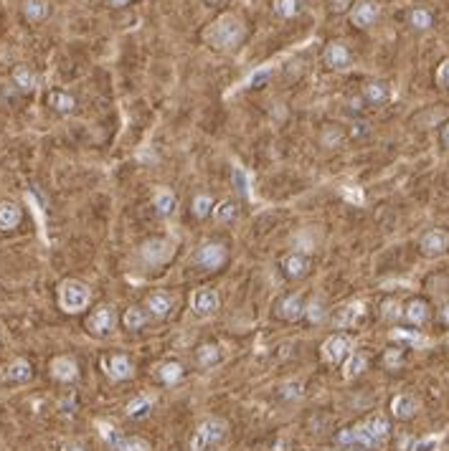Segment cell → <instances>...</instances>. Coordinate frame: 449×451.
<instances>
[{
	"instance_id": "1",
	"label": "cell",
	"mask_w": 449,
	"mask_h": 451,
	"mask_svg": "<svg viewBox=\"0 0 449 451\" xmlns=\"http://www.w3.org/2000/svg\"><path fill=\"white\" fill-rule=\"evenodd\" d=\"M391 436V423L386 416L373 413L365 421H360L358 426L346 428L338 433V444L343 446H363V449H378L389 441Z\"/></svg>"
},
{
	"instance_id": "2",
	"label": "cell",
	"mask_w": 449,
	"mask_h": 451,
	"mask_svg": "<svg viewBox=\"0 0 449 451\" xmlns=\"http://www.w3.org/2000/svg\"><path fill=\"white\" fill-rule=\"evenodd\" d=\"M244 36H246V25L234 13H224L213 21L206 30H203V41L213 48V51H234L241 46Z\"/></svg>"
},
{
	"instance_id": "3",
	"label": "cell",
	"mask_w": 449,
	"mask_h": 451,
	"mask_svg": "<svg viewBox=\"0 0 449 451\" xmlns=\"http://www.w3.org/2000/svg\"><path fill=\"white\" fill-rule=\"evenodd\" d=\"M226 431H229V423L224 418H206L198 428L193 431L188 441V451H216L226 439Z\"/></svg>"
},
{
	"instance_id": "4",
	"label": "cell",
	"mask_w": 449,
	"mask_h": 451,
	"mask_svg": "<svg viewBox=\"0 0 449 451\" xmlns=\"http://www.w3.org/2000/svg\"><path fill=\"white\" fill-rule=\"evenodd\" d=\"M91 287L79 279H64L59 284V307L67 314H79L89 307Z\"/></svg>"
},
{
	"instance_id": "5",
	"label": "cell",
	"mask_w": 449,
	"mask_h": 451,
	"mask_svg": "<svg viewBox=\"0 0 449 451\" xmlns=\"http://www.w3.org/2000/svg\"><path fill=\"white\" fill-rule=\"evenodd\" d=\"M176 253V244L165 236H152V239L142 241L140 244V259L145 261L147 266H163L173 259Z\"/></svg>"
},
{
	"instance_id": "6",
	"label": "cell",
	"mask_w": 449,
	"mask_h": 451,
	"mask_svg": "<svg viewBox=\"0 0 449 451\" xmlns=\"http://www.w3.org/2000/svg\"><path fill=\"white\" fill-rule=\"evenodd\" d=\"M219 307H221V297H219L216 289L198 287L193 295H191V312H193L198 319L213 317V314L219 312Z\"/></svg>"
},
{
	"instance_id": "7",
	"label": "cell",
	"mask_w": 449,
	"mask_h": 451,
	"mask_svg": "<svg viewBox=\"0 0 449 451\" xmlns=\"http://www.w3.org/2000/svg\"><path fill=\"white\" fill-rule=\"evenodd\" d=\"M226 259H229V251H226V246L219 244V241H206V244H200L193 253L195 264L203 266V269H208V271L221 269V266L226 264Z\"/></svg>"
},
{
	"instance_id": "8",
	"label": "cell",
	"mask_w": 449,
	"mask_h": 451,
	"mask_svg": "<svg viewBox=\"0 0 449 451\" xmlns=\"http://www.w3.org/2000/svg\"><path fill=\"white\" fill-rule=\"evenodd\" d=\"M351 353H353V340L348 335H343V332H335V335H330L322 343V360L330 362V365L343 362Z\"/></svg>"
},
{
	"instance_id": "9",
	"label": "cell",
	"mask_w": 449,
	"mask_h": 451,
	"mask_svg": "<svg viewBox=\"0 0 449 451\" xmlns=\"http://www.w3.org/2000/svg\"><path fill=\"white\" fill-rule=\"evenodd\" d=\"M117 325V312L112 304H99L94 312L86 317V330L91 332V335H110L112 330H115Z\"/></svg>"
},
{
	"instance_id": "10",
	"label": "cell",
	"mask_w": 449,
	"mask_h": 451,
	"mask_svg": "<svg viewBox=\"0 0 449 451\" xmlns=\"http://www.w3.org/2000/svg\"><path fill=\"white\" fill-rule=\"evenodd\" d=\"M381 16L378 0H353L351 6V23L356 28H370Z\"/></svg>"
},
{
	"instance_id": "11",
	"label": "cell",
	"mask_w": 449,
	"mask_h": 451,
	"mask_svg": "<svg viewBox=\"0 0 449 451\" xmlns=\"http://www.w3.org/2000/svg\"><path fill=\"white\" fill-rule=\"evenodd\" d=\"M419 249L424 256H429V259H439V256H444V253L449 251V234L444 229L426 231L419 241Z\"/></svg>"
},
{
	"instance_id": "12",
	"label": "cell",
	"mask_w": 449,
	"mask_h": 451,
	"mask_svg": "<svg viewBox=\"0 0 449 451\" xmlns=\"http://www.w3.org/2000/svg\"><path fill=\"white\" fill-rule=\"evenodd\" d=\"M309 269H312V261H309L307 253L292 251L282 259V274H285L287 279H292V282H295V279L307 277Z\"/></svg>"
},
{
	"instance_id": "13",
	"label": "cell",
	"mask_w": 449,
	"mask_h": 451,
	"mask_svg": "<svg viewBox=\"0 0 449 451\" xmlns=\"http://www.w3.org/2000/svg\"><path fill=\"white\" fill-rule=\"evenodd\" d=\"M274 314L280 319H285V322H297L300 317L305 314V302L300 295H285L277 299V304H274Z\"/></svg>"
},
{
	"instance_id": "14",
	"label": "cell",
	"mask_w": 449,
	"mask_h": 451,
	"mask_svg": "<svg viewBox=\"0 0 449 451\" xmlns=\"http://www.w3.org/2000/svg\"><path fill=\"white\" fill-rule=\"evenodd\" d=\"M322 61H325V67L335 69V72H343V69L351 67V51H348V46L343 41H333L325 46V51H322Z\"/></svg>"
},
{
	"instance_id": "15",
	"label": "cell",
	"mask_w": 449,
	"mask_h": 451,
	"mask_svg": "<svg viewBox=\"0 0 449 451\" xmlns=\"http://www.w3.org/2000/svg\"><path fill=\"white\" fill-rule=\"evenodd\" d=\"M363 317H365L363 302H351V304L340 307L338 312L333 314V325L340 327V330H346V327H356Z\"/></svg>"
},
{
	"instance_id": "16",
	"label": "cell",
	"mask_w": 449,
	"mask_h": 451,
	"mask_svg": "<svg viewBox=\"0 0 449 451\" xmlns=\"http://www.w3.org/2000/svg\"><path fill=\"white\" fill-rule=\"evenodd\" d=\"M51 375H54L56 380H61V383H72V380L79 378V365H76L74 358L59 355L51 360Z\"/></svg>"
},
{
	"instance_id": "17",
	"label": "cell",
	"mask_w": 449,
	"mask_h": 451,
	"mask_svg": "<svg viewBox=\"0 0 449 451\" xmlns=\"http://www.w3.org/2000/svg\"><path fill=\"white\" fill-rule=\"evenodd\" d=\"M145 312L155 319L168 317V314L173 312V297L165 295V292H152L145 299Z\"/></svg>"
},
{
	"instance_id": "18",
	"label": "cell",
	"mask_w": 449,
	"mask_h": 451,
	"mask_svg": "<svg viewBox=\"0 0 449 451\" xmlns=\"http://www.w3.org/2000/svg\"><path fill=\"white\" fill-rule=\"evenodd\" d=\"M391 413L401 421H409L414 416L419 413V398H414L411 393H401L391 401Z\"/></svg>"
},
{
	"instance_id": "19",
	"label": "cell",
	"mask_w": 449,
	"mask_h": 451,
	"mask_svg": "<svg viewBox=\"0 0 449 451\" xmlns=\"http://www.w3.org/2000/svg\"><path fill=\"white\" fill-rule=\"evenodd\" d=\"M104 365H107V375H110V380H117V383L135 375V365L127 355H112Z\"/></svg>"
},
{
	"instance_id": "20",
	"label": "cell",
	"mask_w": 449,
	"mask_h": 451,
	"mask_svg": "<svg viewBox=\"0 0 449 451\" xmlns=\"http://www.w3.org/2000/svg\"><path fill=\"white\" fill-rule=\"evenodd\" d=\"M211 213L219 223H237L239 218H241V205H239V200H234V198H224V200H219V203H213Z\"/></svg>"
},
{
	"instance_id": "21",
	"label": "cell",
	"mask_w": 449,
	"mask_h": 451,
	"mask_svg": "<svg viewBox=\"0 0 449 451\" xmlns=\"http://www.w3.org/2000/svg\"><path fill=\"white\" fill-rule=\"evenodd\" d=\"M404 317H407V322H411L414 327H421V325L429 322L431 309L424 299H411L407 307H404Z\"/></svg>"
},
{
	"instance_id": "22",
	"label": "cell",
	"mask_w": 449,
	"mask_h": 451,
	"mask_svg": "<svg viewBox=\"0 0 449 451\" xmlns=\"http://www.w3.org/2000/svg\"><path fill=\"white\" fill-rule=\"evenodd\" d=\"M30 375H33V367H30V362L23 360V358L13 360L11 365L3 370V380H8V383H25V380H30Z\"/></svg>"
},
{
	"instance_id": "23",
	"label": "cell",
	"mask_w": 449,
	"mask_h": 451,
	"mask_svg": "<svg viewBox=\"0 0 449 451\" xmlns=\"http://www.w3.org/2000/svg\"><path fill=\"white\" fill-rule=\"evenodd\" d=\"M152 205H155V211H158L160 216H170V213L176 211V205H178L176 193L170 190V188H158V190H155V195H152Z\"/></svg>"
},
{
	"instance_id": "24",
	"label": "cell",
	"mask_w": 449,
	"mask_h": 451,
	"mask_svg": "<svg viewBox=\"0 0 449 451\" xmlns=\"http://www.w3.org/2000/svg\"><path fill=\"white\" fill-rule=\"evenodd\" d=\"M23 16L30 23H41V21H46L51 16V3L49 0H25Z\"/></svg>"
},
{
	"instance_id": "25",
	"label": "cell",
	"mask_w": 449,
	"mask_h": 451,
	"mask_svg": "<svg viewBox=\"0 0 449 451\" xmlns=\"http://www.w3.org/2000/svg\"><path fill=\"white\" fill-rule=\"evenodd\" d=\"M49 107L54 109V112H59V115H72L74 109H76V99H74L69 91L54 89L49 94Z\"/></svg>"
},
{
	"instance_id": "26",
	"label": "cell",
	"mask_w": 449,
	"mask_h": 451,
	"mask_svg": "<svg viewBox=\"0 0 449 451\" xmlns=\"http://www.w3.org/2000/svg\"><path fill=\"white\" fill-rule=\"evenodd\" d=\"M221 360V348L216 343H203L195 348V362L200 367H211Z\"/></svg>"
},
{
	"instance_id": "27",
	"label": "cell",
	"mask_w": 449,
	"mask_h": 451,
	"mask_svg": "<svg viewBox=\"0 0 449 451\" xmlns=\"http://www.w3.org/2000/svg\"><path fill=\"white\" fill-rule=\"evenodd\" d=\"M21 223V208L11 200L0 203V231H11Z\"/></svg>"
},
{
	"instance_id": "28",
	"label": "cell",
	"mask_w": 449,
	"mask_h": 451,
	"mask_svg": "<svg viewBox=\"0 0 449 451\" xmlns=\"http://www.w3.org/2000/svg\"><path fill=\"white\" fill-rule=\"evenodd\" d=\"M391 89L386 81H368V84L363 86V99L368 104H383L386 99H389Z\"/></svg>"
},
{
	"instance_id": "29",
	"label": "cell",
	"mask_w": 449,
	"mask_h": 451,
	"mask_svg": "<svg viewBox=\"0 0 449 451\" xmlns=\"http://www.w3.org/2000/svg\"><path fill=\"white\" fill-rule=\"evenodd\" d=\"M365 367H368V358H365L363 353H351V355L343 360V375H346L348 380H353V378H358Z\"/></svg>"
},
{
	"instance_id": "30",
	"label": "cell",
	"mask_w": 449,
	"mask_h": 451,
	"mask_svg": "<svg viewBox=\"0 0 449 451\" xmlns=\"http://www.w3.org/2000/svg\"><path fill=\"white\" fill-rule=\"evenodd\" d=\"M183 375H186V370H183V365L176 360H165L158 365V378L163 380L165 385H176Z\"/></svg>"
},
{
	"instance_id": "31",
	"label": "cell",
	"mask_w": 449,
	"mask_h": 451,
	"mask_svg": "<svg viewBox=\"0 0 449 451\" xmlns=\"http://www.w3.org/2000/svg\"><path fill=\"white\" fill-rule=\"evenodd\" d=\"M147 322H150V314L145 312V307H130L127 312L122 314L125 330H142Z\"/></svg>"
},
{
	"instance_id": "32",
	"label": "cell",
	"mask_w": 449,
	"mask_h": 451,
	"mask_svg": "<svg viewBox=\"0 0 449 451\" xmlns=\"http://www.w3.org/2000/svg\"><path fill=\"white\" fill-rule=\"evenodd\" d=\"M409 25H411L414 30H429L431 25H434V16H431L429 8H411V13H409Z\"/></svg>"
},
{
	"instance_id": "33",
	"label": "cell",
	"mask_w": 449,
	"mask_h": 451,
	"mask_svg": "<svg viewBox=\"0 0 449 451\" xmlns=\"http://www.w3.org/2000/svg\"><path fill=\"white\" fill-rule=\"evenodd\" d=\"M13 81H16V86L23 91H33L38 86V76L36 72L30 67H18L16 72H13Z\"/></svg>"
},
{
	"instance_id": "34",
	"label": "cell",
	"mask_w": 449,
	"mask_h": 451,
	"mask_svg": "<svg viewBox=\"0 0 449 451\" xmlns=\"http://www.w3.org/2000/svg\"><path fill=\"white\" fill-rule=\"evenodd\" d=\"M231 183H234V188H237L239 195L251 198V178L246 175V170L239 168V165H234V170H231Z\"/></svg>"
},
{
	"instance_id": "35",
	"label": "cell",
	"mask_w": 449,
	"mask_h": 451,
	"mask_svg": "<svg viewBox=\"0 0 449 451\" xmlns=\"http://www.w3.org/2000/svg\"><path fill=\"white\" fill-rule=\"evenodd\" d=\"M152 401L150 396H137V398H132L127 404V416L130 418H142V416H147L150 413V409H152Z\"/></svg>"
},
{
	"instance_id": "36",
	"label": "cell",
	"mask_w": 449,
	"mask_h": 451,
	"mask_svg": "<svg viewBox=\"0 0 449 451\" xmlns=\"http://www.w3.org/2000/svg\"><path fill=\"white\" fill-rule=\"evenodd\" d=\"M272 8L280 18H295L302 11V0H274Z\"/></svg>"
},
{
	"instance_id": "37",
	"label": "cell",
	"mask_w": 449,
	"mask_h": 451,
	"mask_svg": "<svg viewBox=\"0 0 449 451\" xmlns=\"http://www.w3.org/2000/svg\"><path fill=\"white\" fill-rule=\"evenodd\" d=\"M302 317H307L309 325H320L322 319L328 317V309H325V304H322L320 299H312L309 304H305V314Z\"/></svg>"
},
{
	"instance_id": "38",
	"label": "cell",
	"mask_w": 449,
	"mask_h": 451,
	"mask_svg": "<svg viewBox=\"0 0 449 451\" xmlns=\"http://www.w3.org/2000/svg\"><path fill=\"white\" fill-rule=\"evenodd\" d=\"M112 451H150V444H147L145 439H137V436H130V439L122 436V439L112 446Z\"/></svg>"
},
{
	"instance_id": "39",
	"label": "cell",
	"mask_w": 449,
	"mask_h": 451,
	"mask_svg": "<svg viewBox=\"0 0 449 451\" xmlns=\"http://www.w3.org/2000/svg\"><path fill=\"white\" fill-rule=\"evenodd\" d=\"M193 216L195 218H206V216H211V211H213V198L211 195H206V193H198L193 198Z\"/></svg>"
},
{
	"instance_id": "40",
	"label": "cell",
	"mask_w": 449,
	"mask_h": 451,
	"mask_svg": "<svg viewBox=\"0 0 449 451\" xmlns=\"http://www.w3.org/2000/svg\"><path fill=\"white\" fill-rule=\"evenodd\" d=\"M381 317L386 319V322H396V319L404 317V307H401L396 299H386L381 304Z\"/></svg>"
},
{
	"instance_id": "41",
	"label": "cell",
	"mask_w": 449,
	"mask_h": 451,
	"mask_svg": "<svg viewBox=\"0 0 449 451\" xmlns=\"http://www.w3.org/2000/svg\"><path fill=\"white\" fill-rule=\"evenodd\" d=\"M322 144L325 147H340V142H343V130L335 125H328L325 130H322Z\"/></svg>"
},
{
	"instance_id": "42",
	"label": "cell",
	"mask_w": 449,
	"mask_h": 451,
	"mask_svg": "<svg viewBox=\"0 0 449 451\" xmlns=\"http://www.w3.org/2000/svg\"><path fill=\"white\" fill-rule=\"evenodd\" d=\"M394 340H404V343H411V345H421L424 343V337L416 335V332H407V330H394L391 332Z\"/></svg>"
},
{
	"instance_id": "43",
	"label": "cell",
	"mask_w": 449,
	"mask_h": 451,
	"mask_svg": "<svg viewBox=\"0 0 449 451\" xmlns=\"http://www.w3.org/2000/svg\"><path fill=\"white\" fill-rule=\"evenodd\" d=\"M437 84L442 86V89H449V59L439 64V69H437Z\"/></svg>"
},
{
	"instance_id": "44",
	"label": "cell",
	"mask_w": 449,
	"mask_h": 451,
	"mask_svg": "<svg viewBox=\"0 0 449 451\" xmlns=\"http://www.w3.org/2000/svg\"><path fill=\"white\" fill-rule=\"evenodd\" d=\"M383 362H386V367H399L401 362H404V353H401V350H389V353H386V358H383Z\"/></svg>"
},
{
	"instance_id": "45",
	"label": "cell",
	"mask_w": 449,
	"mask_h": 451,
	"mask_svg": "<svg viewBox=\"0 0 449 451\" xmlns=\"http://www.w3.org/2000/svg\"><path fill=\"white\" fill-rule=\"evenodd\" d=\"M282 391H285V396L287 398H295V401H300L302 398V385L295 380V383H285L282 385Z\"/></svg>"
},
{
	"instance_id": "46",
	"label": "cell",
	"mask_w": 449,
	"mask_h": 451,
	"mask_svg": "<svg viewBox=\"0 0 449 451\" xmlns=\"http://www.w3.org/2000/svg\"><path fill=\"white\" fill-rule=\"evenodd\" d=\"M421 444L416 439H411V436H401L399 441V451H419Z\"/></svg>"
},
{
	"instance_id": "47",
	"label": "cell",
	"mask_w": 449,
	"mask_h": 451,
	"mask_svg": "<svg viewBox=\"0 0 449 451\" xmlns=\"http://www.w3.org/2000/svg\"><path fill=\"white\" fill-rule=\"evenodd\" d=\"M353 0H330V11L335 13H343V11H351Z\"/></svg>"
},
{
	"instance_id": "48",
	"label": "cell",
	"mask_w": 449,
	"mask_h": 451,
	"mask_svg": "<svg viewBox=\"0 0 449 451\" xmlns=\"http://www.w3.org/2000/svg\"><path fill=\"white\" fill-rule=\"evenodd\" d=\"M267 76H269V69H261V72H256L254 76L249 79V84H251V86L261 84V81H267Z\"/></svg>"
},
{
	"instance_id": "49",
	"label": "cell",
	"mask_w": 449,
	"mask_h": 451,
	"mask_svg": "<svg viewBox=\"0 0 449 451\" xmlns=\"http://www.w3.org/2000/svg\"><path fill=\"white\" fill-rule=\"evenodd\" d=\"M439 317H442L444 325H449V302H444L442 309H439Z\"/></svg>"
},
{
	"instance_id": "50",
	"label": "cell",
	"mask_w": 449,
	"mask_h": 451,
	"mask_svg": "<svg viewBox=\"0 0 449 451\" xmlns=\"http://www.w3.org/2000/svg\"><path fill=\"white\" fill-rule=\"evenodd\" d=\"M107 3H110L112 8H125V6H130L132 0H107Z\"/></svg>"
},
{
	"instance_id": "51",
	"label": "cell",
	"mask_w": 449,
	"mask_h": 451,
	"mask_svg": "<svg viewBox=\"0 0 449 451\" xmlns=\"http://www.w3.org/2000/svg\"><path fill=\"white\" fill-rule=\"evenodd\" d=\"M442 142H444V147H449V122L442 127Z\"/></svg>"
},
{
	"instance_id": "52",
	"label": "cell",
	"mask_w": 449,
	"mask_h": 451,
	"mask_svg": "<svg viewBox=\"0 0 449 451\" xmlns=\"http://www.w3.org/2000/svg\"><path fill=\"white\" fill-rule=\"evenodd\" d=\"M61 451H84V449H81L79 444H67V446H64V449H61Z\"/></svg>"
},
{
	"instance_id": "53",
	"label": "cell",
	"mask_w": 449,
	"mask_h": 451,
	"mask_svg": "<svg viewBox=\"0 0 449 451\" xmlns=\"http://www.w3.org/2000/svg\"><path fill=\"white\" fill-rule=\"evenodd\" d=\"M346 451H368V449H363V446H348Z\"/></svg>"
},
{
	"instance_id": "54",
	"label": "cell",
	"mask_w": 449,
	"mask_h": 451,
	"mask_svg": "<svg viewBox=\"0 0 449 451\" xmlns=\"http://www.w3.org/2000/svg\"><path fill=\"white\" fill-rule=\"evenodd\" d=\"M208 6H221V3H224V0H206Z\"/></svg>"
}]
</instances>
